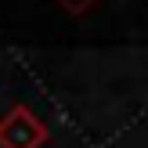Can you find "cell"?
<instances>
[{
	"label": "cell",
	"mask_w": 148,
	"mask_h": 148,
	"mask_svg": "<svg viewBox=\"0 0 148 148\" xmlns=\"http://www.w3.org/2000/svg\"><path fill=\"white\" fill-rule=\"evenodd\" d=\"M51 130L29 105H11L0 116V148H43Z\"/></svg>",
	"instance_id": "cell-1"
},
{
	"label": "cell",
	"mask_w": 148,
	"mask_h": 148,
	"mask_svg": "<svg viewBox=\"0 0 148 148\" xmlns=\"http://www.w3.org/2000/svg\"><path fill=\"white\" fill-rule=\"evenodd\" d=\"M58 7H62L65 14H72V18H83L87 11H90L94 4H98V0H54Z\"/></svg>",
	"instance_id": "cell-2"
}]
</instances>
